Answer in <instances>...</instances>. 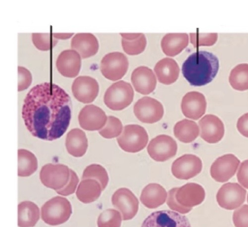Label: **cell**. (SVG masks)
Here are the masks:
<instances>
[{
    "label": "cell",
    "instance_id": "6da1fadb",
    "mask_svg": "<svg viewBox=\"0 0 248 227\" xmlns=\"http://www.w3.org/2000/svg\"><path fill=\"white\" fill-rule=\"evenodd\" d=\"M72 102L69 94L59 86L44 82L33 87L27 95L22 109L25 125L37 138L53 141L68 129Z\"/></svg>",
    "mask_w": 248,
    "mask_h": 227
},
{
    "label": "cell",
    "instance_id": "7a4b0ae2",
    "mask_svg": "<svg viewBox=\"0 0 248 227\" xmlns=\"http://www.w3.org/2000/svg\"><path fill=\"white\" fill-rule=\"evenodd\" d=\"M219 67V61L216 56L209 52L201 51L193 53L186 60L182 71L191 86L201 87L213 80Z\"/></svg>",
    "mask_w": 248,
    "mask_h": 227
},
{
    "label": "cell",
    "instance_id": "3957f363",
    "mask_svg": "<svg viewBox=\"0 0 248 227\" xmlns=\"http://www.w3.org/2000/svg\"><path fill=\"white\" fill-rule=\"evenodd\" d=\"M72 214V208L70 202L67 198L59 196L47 201L41 209V219L51 226L65 223Z\"/></svg>",
    "mask_w": 248,
    "mask_h": 227
},
{
    "label": "cell",
    "instance_id": "277c9868",
    "mask_svg": "<svg viewBox=\"0 0 248 227\" xmlns=\"http://www.w3.org/2000/svg\"><path fill=\"white\" fill-rule=\"evenodd\" d=\"M134 97V91L130 84L121 80L112 84L107 90L104 101L110 109L121 111L131 105Z\"/></svg>",
    "mask_w": 248,
    "mask_h": 227
},
{
    "label": "cell",
    "instance_id": "5b68a950",
    "mask_svg": "<svg viewBox=\"0 0 248 227\" xmlns=\"http://www.w3.org/2000/svg\"><path fill=\"white\" fill-rule=\"evenodd\" d=\"M119 146L124 151L137 153L147 146L149 136L142 127L138 125H129L124 127L121 136L117 138Z\"/></svg>",
    "mask_w": 248,
    "mask_h": 227
},
{
    "label": "cell",
    "instance_id": "8992f818",
    "mask_svg": "<svg viewBox=\"0 0 248 227\" xmlns=\"http://www.w3.org/2000/svg\"><path fill=\"white\" fill-rule=\"evenodd\" d=\"M39 177L45 186L57 191L64 188L69 182L70 169L63 164L49 163L41 168Z\"/></svg>",
    "mask_w": 248,
    "mask_h": 227
},
{
    "label": "cell",
    "instance_id": "52a82bcc",
    "mask_svg": "<svg viewBox=\"0 0 248 227\" xmlns=\"http://www.w3.org/2000/svg\"><path fill=\"white\" fill-rule=\"evenodd\" d=\"M129 61L124 54L114 52L102 58L100 65L102 74L112 81L121 79L126 74L129 68Z\"/></svg>",
    "mask_w": 248,
    "mask_h": 227
},
{
    "label": "cell",
    "instance_id": "ba28073f",
    "mask_svg": "<svg viewBox=\"0 0 248 227\" xmlns=\"http://www.w3.org/2000/svg\"><path fill=\"white\" fill-rule=\"evenodd\" d=\"M247 191L237 183L224 184L217 195V200L221 208L232 211L240 207L246 199Z\"/></svg>",
    "mask_w": 248,
    "mask_h": 227
},
{
    "label": "cell",
    "instance_id": "9c48e42d",
    "mask_svg": "<svg viewBox=\"0 0 248 227\" xmlns=\"http://www.w3.org/2000/svg\"><path fill=\"white\" fill-rule=\"evenodd\" d=\"M134 112L141 122L154 123L162 118L164 108L161 103L156 99L150 97H144L135 103Z\"/></svg>",
    "mask_w": 248,
    "mask_h": 227
},
{
    "label": "cell",
    "instance_id": "30bf717a",
    "mask_svg": "<svg viewBox=\"0 0 248 227\" xmlns=\"http://www.w3.org/2000/svg\"><path fill=\"white\" fill-rule=\"evenodd\" d=\"M177 150L176 141L171 136L165 135L153 138L147 148L150 157L157 162H164L173 158Z\"/></svg>",
    "mask_w": 248,
    "mask_h": 227
},
{
    "label": "cell",
    "instance_id": "8fae6325",
    "mask_svg": "<svg viewBox=\"0 0 248 227\" xmlns=\"http://www.w3.org/2000/svg\"><path fill=\"white\" fill-rule=\"evenodd\" d=\"M141 227H191L187 217L170 211L152 213L143 221Z\"/></svg>",
    "mask_w": 248,
    "mask_h": 227
},
{
    "label": "cell",
    "instance_id": "7c38bea8",
    "mask_svg": "<svg viewBox=\"0 0 248 227\" xmlns=\"http://www.w3.org/2000/svg\"><path fill=\"white\" fill-rule=\"evenodd\" d=\"M114 207L121 213L124 221L132 219L139 211V202L135 195L127 188L116 191L112 197Z\"/></svg>",
    "mask_w": 248,
    "mask_h": 227
},
{
    "label": "cell",
    "instance_id": "4fadbf2b",
    "mask_svg": "<svg viewBox=\"0 0 248 227\" xmlns=\"http://www.w3.org/2000/svg\"><path fill=\"white\" fill-rule=\"evenodd\" d=\"M202 168V163L199 157L193 154H185L173 162L171 171L175 178L188 180L200 174Z\"/></svg>",
    "mask_w": 248,
    "mask_h": 227
},
{
    "label": "cell",
    "instance_id": "5bb4252c",
    "mask_svg": "<svg viewBox=\"0 0 248 227\" xmlns=\"http://www.w3.org/2000/svg\"><path fill=\"white\" fill-rule=\"evenodd\" d=\"M240 163V160L233 154L223 155L218 158L212 164L211 176L217 182H227L235 175Z\"/></svg>",
    "mask_w": 248,
    "mask_h": 227
},
{
    "label": "cell",
    "instance_id": "9a60e30c",
    "mask_svg": "<svg viewBox=\"0 0 248 227\" xmlns=\"http://www.w3.org/2000/svg\"><path fill=\"white\" fill-rule=\"evenodd\" d=\"M78 118L81 128L88 131H100L106 126L108 119L105 111L94 105L82 108Z\"/></svg>",
    "mask_w": 248,
    "mask_h": 227
},
{
    "label": "cell",
    "instance_id": "2e32d148",
    "mask_svg": "<svg viewBox=\"0 0 248 227\" xmlns=\"http://www.w3.org/2000/svg\"><path fill=\"white\" fill-rule=\"evenodd\" d=\"M99 85L97 80L90 76H79L73 82L72 90L78 101L88 104L93 102L98 96Z\"/></svg>",
    "mask_w": 248,
    "mask_h": 227
},
{
    "label": "cell",
    "instance_id": "e0dca14e",
    "mask_svg": "<svg viewBox=\"0 0 248 227\" xmlns=\"http://www.w3.org/2000/svg\"><path fill=\"white\" fill-rule=\"evenodd\" d=\"M199 124L201 130V137L206 142L217 143L223 137L224 126L218 117L212 114L206 115L201 119Z\"/></svg>",
    "mask_w": 248,
    "mask_h": 227
},
{
    "label": "cell",
    "instance_id": "ac0fdd59",
    "mask_svg": "<svg viewBox=\"0 0 248 227\" xmlns=\"http://www.w3.org/2000/svg\"><path fill=\"white\" fill-rule=\"evenodd\" d=\"M205 193L201 185L196 183H188L177 188L175 193L176 201L183 207L193 208L200 205L204 200Z\"/></svg>",
    "mask_w": 248,
    "mask_h": 227
},
{
    "label": "cell",
    "instance_id": "d6986e66",
    "mask_svg": "<svg viewBox=\"0 0 248 227\" xmlns=\"http://www.w3.org/2000/svg\"><path fill=\"white\" fill-rule=\"evenodd\" d=\"M206 106L204 96L197 91L186 93L181 103V109L184 115L187 118L198 120L205 113Z\"/></svg>",
    "mask_w": 248,
    "mask_h": 227
},
{
    "label": "cell",
    "instance_id": "ffe728a7",
    "mask_svg": "<svg viewBox=\"0 0 248 227\" xmlns=\"http://www.w3.org/2000/svg\"><path fill=\"white\" fill-rule=\"evenodd\" d=\"M81 56L74 50L62 51L56 61V67L64 76L73 78L77 76L81 68Z\"/></svg>",
    "mask_w": 248,
    "mask_h": 227
},
{
    "label": "cell",
    "instance_id": "44dd1931",
    "mask_svg": "<svg viewBox=\"0 0 248 227\" xmlns=\"http://www.w3.org/2000/svg\"><path fill=\"white\" fill-rule=\"evenodd\" d=\"M131 81L136 91L143 95H148L154 92L157 84L153 70L146 66L136 68L132 73Z\"/></svg>",
    "mask_w": 248,
    "mask_h": 227
},
{
    "label": "cell",
    "instance_id": "7402d4cb",
    "mask_svg": "<svg viewBox=\"0 0 248 227\" xmlns=\"http://www.w3.org/2000/svg\"><path fill=\"white\" fill-rule=\"evenodd\" d=\"M71 47L76 50L82 58L86 59L97 53L99 48L98 41L92 33H78L71 40Z\"/></svg>",
    "mask_w": 248,
    "mask_h": 227
},
{
    "label": "cell",
    "instance_id": "603a6c76",
    "mask_svg": "<svg viewBox=\"0 0 248 227\" xmlns=\"http://www.w3.org/2000/svg\"><path fill=\"white\" fill-rule=\"evenodd\" d=\"M167 198V192L161 185L152 183L143 189L140 200L147 208L155 209L163 205Z\"/></svg>",
    "mask_w": 248,
    "mask_h": 227
},
{
    "label": "cell",
    "instance_id": "cb8c5ba5",
    "mask_svg": "<svg viewBox=\"0 0 248 227\" xmlns=\"http://www.w3.org/2000/svg\"><path fill=\"white\" fill-rule=\"evenodd\" d=\"M155 72L160 83L170 85L173 84L178 78L180 68L174 59L165 58L156 63Z\"/></svg>",
    "mask_w": 248,
    "mask_h": 227
},
{
    "label": "cell",
    "instance_id": "d4e9b609",
    "mask_svg": "<svg viewBox=\"0 0 248 227\" xmlns=\"http://www.w3.org/2000/svg\"><path fill=\"white\" fill-rule=\"evenodd\" d=\"M65 144L69 153L75 157L83 156L89 146L85 133L78 128L72 129L68 133Z\"/></svg>",
    "mask_w": 248,
    "mask_h": 227
},
{
    "label": "cell",
    "instance_id": "484cf974",
    "mask_svg": "<svg viewBox=\"0 0 248 227\" xmlns=\"http://www.w3.org/2000/svg\"><path fill=\"white\" fill-rule=\"evenodd\" d=\"M188 44L189 36L187 33H168L163 37L161 46L165 55L174 57L187 47Z\"/></svg>",
    "mask_w": 248,
    "mask_h": 227
},
{
    "label": "cell",
    "instance_id": "4316f807",
    "mask_svg": "<svg viewBox=\"0 0 248 227\" xmlns=\"http://www.w3.org/2000/svg\"><path fill=\"white\" fill-rule=\"evenodd\" d=\"M102 191L101 184L98 181L92 179H84L78 185L76 196L80 202L91 203L98 199Z\"/></svg>",
    "mask_w": 248,
    "mask_h": 227
},
{
    "label": "cell",
    "instance_id": "83f0119b",
    "mask_svg": "<svg viewBox=\"0 0 248 227\" xmlns=\"http://www.w3.org/2000/svg\"><path fill=\"white\" fill-rule=\"evenodd\" d=\"M40 218V211L34 202L25 201L18 205V226L19 227H33Z\"/></svg>",
    "mask_w": 248,
    "mask_h": 227
},
{
    "label": "cell",
    "instance_id": "f1b7e54d",
    "mask_svg": "<svg viewBox=\"0 0 248 227\" xmlns=\"http://www.w3.org/2000/svg\"><path fill=\"white\" fill-rule=\"evenodd\" d=\"M174 134L181 142L189 143L194 141L198 137L200 129L196 122L184 119L176 123L174 128Z\"/></svg>",
    "mask_w": 248,
    "mask_h": 227
},
{
    "label": "cell",
    "instance_id": "f546056e",
    "mask_svg": "<svg viewBox=\"0 0 248 227\" xmlns=\"http://www.w3.org/2000/svg\"><path fill=\"white\" fill-rule=\"evenodd\" d=\"M124 51L130 55H139L145 50L147 39L143 33H120Z\"/></svg>",
    "mask_w": 248,
    "mask_h": 227
},
{
    "label": "cell",
    "instance_id": "4dcf8cb0",
    "mask_svg": "<svg viewBox=\"0 0 248 227\" xmlns=\"http://www.w3.org/2000/svg\"><path fill=\"white\" fill-rule=\"evenodd\" d=\"M18 176L29 177L34 173L38 168V161L31 152L26 150H18Z\"/></svg>",
    "mask_w": 248,
    "mask_h": 227
},
{
    "label": "cell",
    "instance_id": "1f68e13d",
    "mask_svg": "<svg viewBox=\"0 0 248 227\" xmlns=\"http://www.w3.org/2000/svg\"><path fill=\"white\" fill-rule=\"evenodd\" d=\"M229 81L232 88L236 91L248 90V64H241L234 68Z\"/></svg>",
    "mask_w": 248,
    "mask_h": 227
},
{
    "label": "cell",
    "instance_id": "d6a6232c",
    "mask_svg": "<svg viewBox=\"0 0 248 227\" xmlns=\"http://www.w3.org/2000/svg\"><path fill=\"white\" fill-rule=\"evenodd\" d=\"M82 180L94 179L101 184L102 191L107 188L109 182V177L106 169L99 164H92L84 170L82 177Z\"/></svg>",
    "mask_w": 248,
    "mask_h": 227
},
{
    "label": "cell",
    "instance_id": "836d02e7",
    "mask_svg": "<svg viewBox=\"0 0 248 227\" xmlns=\"http://www.w3.org/2000/svg\"><path fill=\"white\" fill-rule=\"evenodd\" d=\"M122 131L121 121L118 118L110 116L108 117L106 126L99 131V133L103 137L112 139L119 136Z\"/></svg>",
    "mask_w": 248,
    "mask_h": 227
},
{
    "label": "cell",
    "instance_id": "e575fe53",
    "mask_svg": "<svg viewBox=\"0 0 248 227\" xmlns=\"http://www.w3.org/2000/svg\"><path fill=\"white\" fill-rule=\"evenodd\" d=\"M122 216L119 212L108 209L103 212L97 220L98 227H121Z\"/></svg>",
    "mask_w": 248,
    "mask_h": 227
},
{
    "label": "cell",
    "instance_id": "d590c367",
    "mask_svg": "<svg viewBox=\"0 0 248 227\" xmlns=\"http://www.w3.org/2000/svg\"><path fill=\"white\" fill-rule=\"evenodd\" d=\"M52 35L53 34L32 33V42L38 49L42 51L49 50L58 42L55 38Z\"/></svg>",
    "mask_w": 248,
    "mask_h": 227
},
{
    "label": "cell",
    "instance_id": "8d00e7d4",
    "mask_svg": "<svg viewBox=\"0 0 248 227\" xmlns=\"http://www.w3.org/2000/svg\"><path fill=\"white\" fill-rule=\"evenodd\" d=\"M217 36V33H191V43L197 48L212 46L216 43Z\"/></svg>",
    "mask_w": 248,
    "mask_h": 227
},
{
    "label": "cell",
    "instance_id": "74e56055",
    "mask_svg": "<svg viewBox=\"0 0 248 227\" xmlns=\"http://www.w3.org/2000/svg\"><path fill=\"white\" fill-rule=\"evenodd\" d=\"M32 80L31 73L24 67H18V91H24L29 88Z\"/></svg>",
    "mask_w": 248,
    "mask_h": 227
},
{
    "label": "cell",
    "instance_id": "f35d334b",
    "mask_svg": "<svg viewBox=\"0 0 248 227\" xmlns=\"http://www.w3.org/2000/svg\"><path fill=\"white\" fill-rule=\"evenodd\" d=\"M233 221L236 227H248V205H244L234 212Z\"/></svg>",
    "mask_w": 248,
    "mask_h": 227
},
{
    "label": "cell",
    "instance_id": "ab89813d",
    "mask_svg": "<svg viewBox=\"0 0 248 227\" xmlns=\"http://www.w3.org/2000/svg\"><path fill=\"white\" fill-rule=\"evenodd\" d=\"M177 188L170 190L168 193L167 204L169 208L172 211L177 212L183 214H187L190 212L192 209L183 207L178 203L175 198V193Z\"/></svg>",
    "mask_w": 248,
    "mask_h": 227
},
{
    "label": "cell",
    "instance_id": "60d3db41",
    "mask_svg": "<svg viewBox=\"0 0 248 227\" xmlns=\"http://www.w3.org/2000/svg\"><path fill=\"white\" fill-rule=\"evenodd\" d=\"M79 179L75 172L70 169V178L66 186L56 193L63 196H69L73 194L77 188Z\"/></svg>",
    "mask_w": 248,
    "mask_h": 227
},
{
    "label": "cell",
    "instance_id": "b9f144b4",
    "mask_svg": "<svg viewBox=\"0 0 248 227\" xmlns=\"http://www.w3.org/2000/svg\"><path fill=\"white\" fill-rule=\"evenodd\" d=\"M238 182L245 188L248 189V160L243 161L237 174Z\"/></svg>",
    "mask_w": 248,
    "mask_h": 227
},
{
    "label": "cell",
    "instance_id": "7bdbcfd3",
    "mask_svg": "<svg viewBox=\"0 0 248 227\" xmlns=\"http://www.w3.org/2000/svg\"><path fill=\"white\" fill-rule=\"evenodd\" d=\"M237 128L242 136L248 138V113L244 114L238 119Z\"/></svg>",
    "mask_w": 248,
    "mask_h": 227
},
{
    "label": "cell",
    "instance_id": "ee69618b",
    "mask_svg": "<svg viewBox=\"0 0 248 227\" xmlns=\"http://www.w3.org/2000/svg\"><path fill=\"white\" fill-rule=\"evenodd\" d=\"M74 33H53V36L55 38L66 39L70 38Z\"/></svg>",
    "mask_w": 248,
    "mask_h": 227
},
{
    "label": "cell",
    "instance_id": "f6af8a7d",
    "mask_svg": "<svg viewBox=\"0 0 248 227\" xmlns=\"http://www.w3.org/2000/svg\"><path fill=\"white\" fill-rule=\"evenodd\" d=\"M247 202L248 203V196H247Z\"/></svg>",
    "mask_w": 248,
    "mask_h": 227
}]
</instances>
